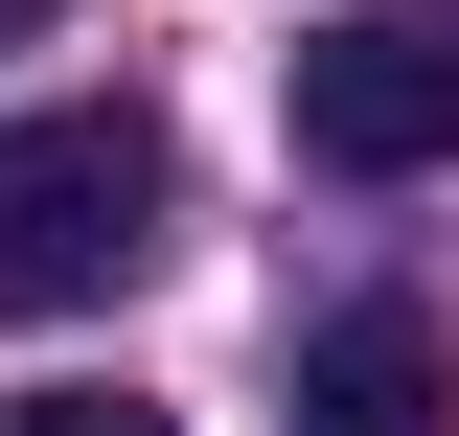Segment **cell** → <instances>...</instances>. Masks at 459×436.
<instances>
[{"label":"cell","mask_w":459,"mask_h":436,"mask_svg":"<svg viewBox=\"0 0 459 436\" xmlns=\"http://www.w3.org/2000/svg\"><path fill=\"white\" fill-rule=\"evenodd\" d=\"M184 161L138 92H69V115H0V322H92L115 275L161 253Z\"/></svg>","instance_id":"6da1fadb"},{"label":"cell","mask_w":459,"mask_h":436,"mask_svg":"<svg viewBox=\"0 0 459 436\" xmlns=\"http://www.w3.org/2000/svg\"><path fill=\"white\" fill-rule=\"evenodd\" d=\"M299 161L322 184H437L459 161V0H344V23H299Z\"/></svg>","instance_id":"7a4b0ae2"},{"label":"cell","mask_w":459,"mask_h":436,"mask_svg":"<svg viewBox=\"0 0 459 436\" xmlns=\"http://www.w3.org/2000/svg\"><path fill=\"white\" fill-rule=\"evenodd\" d=\"M299 436H459V344L413 322V299H344V322L299 344Z\"/></svg>","instance_id":"3957f363"},{"label":"cell","mask_w":459,"mask_h":436,"mask_svg":"<svg viewBox=\"0 0 459 436\" xmlns=\"http://www.w3.org/2000/svg\"><path fill=\"white\" fill-rule=\"evenodd\" d=\"M0 436H161L138 390H0Z\"/></svg>","instance_id":"277c9868"},{"label":"cell","mask_w":459,"mask_h":436,"mask_svg":"<svg viewBox=\"0 0 459 436\" xmlns=\"http://www.w3.org/2000/svg\"><path fill=\"white\" fill-rule=\"evenodd\" d=\"M0 23H23V0H0Z\"/></svg>","instance_id":"5b68a950"}]
</instances>
